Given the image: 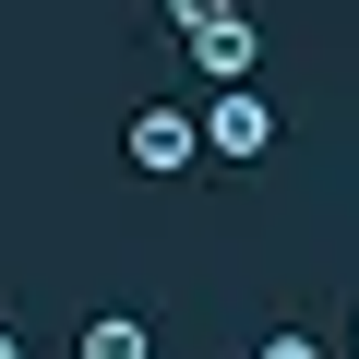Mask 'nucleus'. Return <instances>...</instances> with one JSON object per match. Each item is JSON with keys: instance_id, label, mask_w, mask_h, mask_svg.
Returning a JSON list of instances; mask_svg holds the SVG:
<instances>
[{"instance_id": "obj_1", "label": "nucleus", "mask_w": 359, "mask_h": 359, "mask_svg": "<svg viewBox=\"0 0 359 359\" xmlns=\"http://www.w3.org/2000/svg\"><path fill=\"white\" fill-rule=\"evenodd\" d=\"M180 48H192V72L216 84V96H240L252 84V60H264V36H252V13H240V0H180Z\"/></svg>"}, {"instance_id": "obj_2", "label": "nucleus", "mask_w": 359, "mask_h": 359, "mask_svg": "<svg viewBox=\"0 0 359 359\" xmlns=\"http://www.w3.org/2000/svg\"><path fill=\"white\" fill-rule=\"evenodd\" d=\"M120 156L144 168V180H180L204 156V132H192V108H132V132H120Z\"/></svg>"}, {"instance_id": "obj_3", "label": "nucleus", "mask_w": 359, "mask_h": 359, "mask_svg": "<svg viewBox=\"0 0 359 359\" xmlns=\"http://www.w3.org/2000/svg\"><path fill=\"white\" fill-rule=\"evenodd\" d=\"M192 132H204V156H228V168H252V156L276 144V108H264V96L240 84V96H204V120H192Z\"/></svg>"}, {"instance_id": "obj_4", "label": "nucleus", "mask_w": 359, "mask_h": 359, "mask_svg": "<svg viewBox=\"0 0 359 359\" xmlns=\"http://www.w3.org/2000/svg\"><path fill=\"white\" fill-rule=\"evenodd\" d=\"M84 359H156L144 311H84Z\"/></svg>"}, {"instance_id": "obj_5", "label": "nucleus", "mask_w": 359, "mask_h": 359, "mask_svg": "<svg viewBox=\"0 0 359 359\" xmlns=\"http://www.w3.org/2000/svg\"><path fill=\"white\" fill-rule=\"evenodd\" d=\"M252 359H323V335H299V323H287V335H264Z\"/></svg>"}, {"instance_id": "obj_6", "label": "nucleus", "mask_w": 359, "mask_h": 359, "mask_svg": "<svg viewBox=\"0 0 359 359\" xmlns=\"http://www.w3.org/2000/svg\"><path fill=\"white\" fill-rule=\"evenodd\" d=\"M0 359H25V335H13V323H0Z\"/></svg>"}, {"instance_id": "obj_7", "label": "nucleus", "mask_w": 359, "mask_h": 359, "mask_svg": "<svg viewBox=\"0 0 359 359\" xmlns=\"http://www.w3.org/2000/svg\"><path fill=\"white\" fill-rule=\"evenodd\" d=\"M347 347H359V323H347Z\"/></svg>"}]
</instances>
